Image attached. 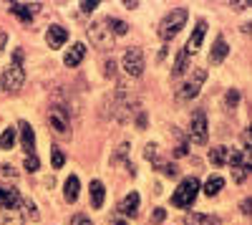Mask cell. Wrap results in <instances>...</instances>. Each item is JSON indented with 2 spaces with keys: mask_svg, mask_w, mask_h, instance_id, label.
I'll return each instance as SVG.
<instances>
[{
  "mask_svg": "<svg viewBox=\"0 0 252 225\" xmlns=\"http://www.w3.org/2000/svg\"><path fill=\"white\" fill-rule=\"evenodd\" d=\"M23 81H26V71H23V51L18 48V51L13 53L10 66H8L5 74H3L0 89H5V91H18L20 86H23Z\"/></svg>",
  "mask_w": 252,
  "mask_h": 225,
  "instance_id": "obj_1",
  "label": "cell"
},
{
  "mask_svg": "<svg viewBox=\"0 0 252 225\" xmlns=\"http://www.w3.org/2000/svg\"><path fill=\"white\" fill-rule=\"evenodd\" d=\"M187 18H189L187 8H172L169 13L161 18V23H159V38H161V40H172V38L184 28Z\"/></svg>",
  "mask_w": 252,
  "mask_h": 225,
  "instance_id": "obj_2",
  "label": "cell"
},
{
  "mask_svg": "<svg viewBox=\"0 0 252 225\" xmlns=\"http://www.w3.org/2000/svg\"><path fill=\"white\" fill-rule=\"evenodd\" d=\"M197 192H199V180H197V177L182 180L179 188H177L174 195H172V205H174V208H192L194 200H197Z\"/></svg>",
  "mask_w": 252,
  "mask_h": 225,
  "instance_id": "obj_3",
  "label": "cell"
},
{
  "mask_svg": "<svg viewBox=\"0 0 252 225\" xmlns=\"http://www.w3.org/2000/svg\"><path fill=\"white\" fill-rule=\"evenodd\" d=\"M207 81V69H194L192 71V76H189V81L177 91V99L179 101H189V99H194L197 94H199V89H202V84Z\"/></svg>",
  "mask_w": 252,
  "mask_h": 225,
  "instance_id": "obj_4",
  "label": "cell"
},
{
  "mask_svg": "<svg viewBox=\"0 0 252 225\" xmlns=\"http://www.w3.org/2000/svg\"><path fill=\"white\" fill-rule=\"evenodd\" d=\"M207 134H209L207 114H204V109H197V112L192 114V121H189V139H192L194 145H204Z\"/></svg>",
  "mask_w": 252,
  "mask_h": 225,
  "instance_id": "obj_5",
  "label": "cell"
},
{
  "mask_svg": "<svg viewBox=\"0 0 252 225\" xmlns=\"http://www.w3.org/2000/svg\"><path fill=\"white\" fill-rule=\"evenodd\" d=\"M124 71L129 76H141L144 74V51L141 48H129L124 53Z\"/></svg>",
  "mask_w": 252,
  "mask_h": 225,
  "instance_id": "obj_6",
  "label": "cell"
},
{
  "mask_svg": "<svg viewBox=\"0 0 252 225\" xmlns=\"http://www.w3.org/2000/svg\"><path fill=\"white\" fill-rule=\"evenodd\" d=\"M89 40L96 48H111V31L106 28V23H91L89 28Z\"/></svg>",
  "mask_w": 252,
  "mask_h": 225,
  "instance_id": "obj_7",
  "label": "cell"
},
{
  "mask_svg": "<svg viewBox=\"0 0 252 225\" xmlns=\"http://www.w3.org/2000/svg\"><path fill=\"white\" fill-rule=\"evenodd\" d=\"M48 124L53 127V132H56L58 137H68V134H71L68 116H66V112L58 109V107H53V109L48 112Z\"/></svg>",
  "mask_w": 252,
  "mask_h": 225,
  "instance_id": "obj_8",
  "label": "cell"
},
{
  "mask_svg": "<svg viewBox=\"0 0 252 225\" xmlns=\"http://www.w3.org/2000/svg\"><path fill=\"white\" fill-rule=\"evenodd\" d=\"M204 33H207V23H204V20H199V23L194 26V31H192V36H189V40H187V46H184V51H187L189 56L199 51V46H202V38H204Z\"/></svg>",
  "mask_w": 252,
  "mask_h": 225,
  "instance_id": "obj_9",
  "label": "cell"
},
{
  "mask_svg": "<svg viewBox=\"0 0 252 225\" xmlns=\"http://www.w3.org/2000/svg\"><path fill=\"white\" fill-rule=\"evenodd\" d=\"M8 8H10V13H13V15H18L20 20H23V23H31L33 15L38 13V8H40V5H38V3H31V5H28V3H10Z\"/></svg>",
  "mask_w": 252,
  "mask_h": 225,
  "instance_id": "obj_10",
  "label": "cell"
},
{
  "mask_svg": "<svg viewBox=\"0 0 252 225\" xmlns=\"http://www.w3.org/2000/svg\"><path fill=\"white\" fill-rule=\"evenodd\" d=\"M20 145H23L26 154H35V132L28 121H20Z\"/></svg>",
  "mask_w": 252,
  "mask_h": 225,
  "instance_id": "obj_11",
  "label": "cell"
},
{
  "mask_svg": "<svg viewBox=\"0 0 252 225\" xmlns=\"http://www.w3.org/2000/svg\"><path fill=\"white\" fill-rule=\"evenodd\" d=\"M20 205V195L15 188H3L0 185V210H15Z\"/></svg>",
  "mask_w": 252,
  "mask_h": 225,
  "instance_id": "obj_12",
  "label": "cell"
},
{
  "mask_svg": "<svg viewBox=\"0 0 252 225\" xmlns=\"http://www.w3.org/2000/svg\"><path fill=\"white\" fill-rule=\"evenodd\" d=\"M119 213L126 218H136L139 213V192H129L121 202H119Z\"/></svg>",
  "mask_w": 252,
  "mask_h": 225,
  "instance_id": "obj_13",
  "label": "cell"
},
{
  "mask_svg": "<svg viewBox=\"0 0 252 225\" xmlns=\"http://www.w3.org/2000/svg\"><path fill=\"white\" fill-rule=\"evenodd\" d=\"M83 56H86V46H83V43H73L66 51V56H63V64H66L68 69H76L81 61H83Z\"/></svg>",
  "mask_w": 252,
  "mask_h": 225,
  "instance_id": "obj_14",
  "label": "cell"
},
{
  "mask_svg": "<svg viewBox=\"0 0 252 225\" xmlns=\"http://www.w3.org/2000/svg\"><path fill=\"white\" fill-rule=\"evenodd\" d=\"M46 40H48V46H51V48H61V46L68 40V31H66V28H61V26H51L48 33H46Z\"/></svg>",
  "mask_w": 252,
  "mask_h": 225,
  "instance_id": "obj_15",
  "label": "cell"
},
{
  "mask_svg": "<svg viewBox=\"0 0 252 225\" xmlns=\"http://www.w3.org/2000/svg\"><path fill=\"white\" fill-rule=\"evenodd\" d=\"M229 53V46H227V40L222 38V36H217V40H215V46H212V53H209V64H222L224 61V56Z\"/></svg>",
  "mask_w": 252,
  "mask_h": 225,
  "instance_id": "obj_16",
  "label": "cell"
},
{
  "mask_svg": "<svg viewBox=\"0 0 252 225\" xmlns=\"http://www.w3.org/2000/svg\"><path fill=\"white\" fill-rule=\"evenodd\" d=\"M184 225H222L217 215H204V213H189L184 218Z\"/></svg>",
  "mask_w": 252,
  "mask_h": 225,
  "instance_id": "obj_17",
  "label": "cell"
},
{
  "mask_svg": "<svg viewBox=\"0 0 252 225\" xmlns=\"http://www.w3.org/2000/svg\"><path fill=\"white\" fill-rule=\"evenodd\" d=\"M78 192H81V180L76 175H71L66 180V185H63V197H66V202H76L78 200Z\"/></svg>",
  "mask_w": 252,
  "mask_h": 225,
  "instance_id": "obj_18",
  "label": "cell"
},
{
  "mask_svg": "<svg viewBox=\"0 0 252 225\" xmlns=\"http://www.w3.org/2000/svg\"><path fill=\"white\" fill-rule=\"evenodd\" d=\"M26 218L18 208L15 210H0V225H23Z\"/></svg>",
  "mask_w": 252,
  "mask_h": 225,
  "instance_id": "obj_19",
  "label": "cell"
},
{
  "mask_svg": "<svg viewBox=\"0 0 252 225\" xmlns=\"http://www.w3.org/2000/svg\"><path fill=\"white\" fill-rule=\"evenodd\" d=\"M103 195H106V190H103V182L94 180V182H91V205H94V210H101Z\"/></svg>",
  "mask_w": 252,
  "mask_h": 225,
  "instance_id": "obj_20",
  "label": "cell"
},
{
  "mask_svg": "<svg viewBox=\"0 0 252 225\" xmlns=\"http://www.w3.org/2000/svg\"><path fill=\"white\" fill-rule=\"evenodd\" d=\"M227 157H229V150L227 147H215V150H209V162L217 167L227 165Z\"/></svg>",
  "mask_w": 252,
  "mask_h": 225,
  "instance_id": "obj_21",
  "label": "cell"
},
{
  "mask_svg": "<svg viewBox=\"0 0 252 225\" xmlns=\"http://www.w3.org/2000/svg\"><path fill=\"white\" fill-rule=\"evenodd\" d=\"M227 162H229L235 170H237V167H250V159H247V154H245L242 150H232V152H229V157H227Z\"/></svg>",
  "mask_w": 252,
  "mask_h": 225,
  "instance_id": "obj_22",
  "label": "cell"
},
{
  "mask_svg": "<svg viewBox=\"0 0 252 225\" xmlns=\"http://www.w3.org/2000/svg\"><path fill=\"white\" fill-rule=\"evenodd\" d=\"M222 188H224V180H222V177H209V180L204 182V195H207V197H215Z\"/></svg>",
  "mask_w": 252,
  "mask_h": 225,
  "instance_id": "obj_23",
  "label": "cell"
},
{
  "mask_svg": "<svg viewBox=\"0 0 252 225\" xmlns=\"http://www.w3.org/2000/svg\"><path fill=\"white\" fill-rule=\"evenodd\" d=\"M187 69H189V53L182 48V51L177 53V58H174V71H172V74H174V76H182Z\"/></svg>",
  "mask_w": 252,
  "mask_h": 225,
  "instance_id": "obj_24",
  "label": "cell"
},
{
  "mask_svg": "<svg viewBox=\"0 0 252 225\" xmlns=\"http://www.w3.org/2000/svg\"><path fill=\"white\" fill-rule=\"evenodd\" d=\"M18 208H23L20 213H23V218H31V220H38V210H35V202L31 197H20V205Z\"/></svg>",
  "mask_w": 252,
  "mask_h": 225,
  "instance_id": "obj_25",
  "label": "cell"
},
{
  "mask_svg": "<svg viewBox=\"0 0 252 225\" xmlns=\"http://www.w3.org/2000/svg\"><path fill=\"white\" fill-rule=\"evenodd\" d=\"M15 137H18V129H13V127L3 129V134H0V150H10L15 145Z\"/></svg>",
  "mask_w": 252,
  "mask_h": 225,
  "instance_id": "obj_26",
  "label": "cell"
},
{
  "mask_svg": "<svg viewBox=\"0 0 252 225\" xmlns=\"http://www.w3.org/2000/svg\"><path fill=\"white\" fill-rule=\"evenodd\" d=\"M103 23H106V26H109V28H111V31H114L116 36H124L126 31H129V26H126L124 20H119V18H106V20H103Z\"/></svg>",
  "mask_w": 252,
  "mask_h": 225,
  "instance_id": "obj_27",
  "label": "cell"
},
{
  "mask_svg": "<svg viewBox=\"0 0 252 225\" xmlns=\"http://www.w3.org/2000/svg\"><path fill=\"white\" fill-rule=\"evenodd\" d=\"M23 167H26L28 172H38V170H40V159H38L35 154H26V162H23Z\"/></svg>",
  "mask_w": 252,
  "mask_h": 225,
  "instance_id": "obj_28",
  "label": "cell"
},
{
  "mask_svg": "<svg viewBox=\"0 0 252 225\" xmlns=\"http://www.w3.org/2000/svg\"><path fill=\"white\" fill-rule=\"evenodd\" d=\"M63 162H66L63 152H61L58 147H53V154H51V165H53V170H61V167H63Z\"/></svg>",
  "mask_w": 252,
  "mask_h": 225,
  "instance_id": "obj_29",
  "label": "cell"
},
{
  "mask_svg": "<svg viewBox=\"0 0 252 225\" xmlns=\"http://www.w3.org/2000/svg\"><path fill=\"white\" fill-rule=\"evenodd\" d=\"M154 165L159 167V172H164V175H169V177H174V175H177V167H174V165H169V162H161V159H157Z\"/></svg>",
  "mask_w": 252,
  "mask_h": 225,
  "instance_id": "obj_30",
  "label": "cell"
},
{
  "mask_svg": "<svg viewBox=\"0 0 252 225\" xmlns=\"http://www.w3.org/2000/svg\"><path fill=\"white\" fill-rule=\"evenodd\" d=\"M71 225H94V223H91V218H89V215L78 213V215H73V218H71Z\"/></svg>",
  "mask_w": 252,
  "mask_h": 225,
  "instance_id": "obj_31",
  "label": "cell"
},
{
  "mask_svg": "<svg viewBox=\"0 0 252 225\" xmlns=\"http://www.w3.org/2000/svg\"><path fill=\"white\" fill-rule=\"evenodd\" d=\"M98 8V0H83L81 3V13H94Z\"/></svg>",
  "mask_w": 252,
  "mask_h": 225,
  "instance_id": "obj_32",
  "label": "cell"
},
{
  "mask_svg": "<svg viewBox=\"0 0 252 225\" xmlns=\"http://www.w3.org/2000/svg\"><path fill=\"white\" fill-rule=\"evenodd\" d=\"M224 101H227V104L229 107H237V101H240V94L232 89V91H227V96H224Z\"/></svg>",
  "mask_w": 252,
  "mask_h": 225,
  "instance_id": "obj_33",
  "label": "cell"
},
{
  "mask_svg": "<svg viewBox=\"0 0 252 225\" xmlns=\"http://www.w3.org/2000/svg\"><path fill=\"white\" fill-rule=\"evenodd\" d=\"M144 157H146V159H152V162H157V159H159V157H157V145H149V147H146Z\"/></svg>",
  "mask_w": 252,
  "mask_h": 225,
  "instance_id": "obj_34",
  "label": "cell"
},
{
  "mask_svg": "<svg viewBox=\"0 0 252 225\" xmlns=\"http://www.w3.org/2000/svg\"><path fill=\"white\" fill-rule=\"evenodd\" d=\"M247 175H250V167H237V170H235V180H237V182H242Z\"/></svg>",
  "mask_w": 252,
  "mask_h": 225,
  "instance_id": "obj_35",
  "label": "cell"
},
{
  "mask_svg": "<svg viewBox=\"0 0 252 225\" xmlns=\"http://www.w3.org/2000/svg\"><path fill=\"white\" fill-rule=\"evenodd\" d=\"M0 175H3V177H15V170L10 165H3V167H0Z\"/></svg>",
  "mask_w": 252,
  "mask_h": 225,
  "instance_id": "obj_36",
  "label": "cell"
},
{
  "mask_svg": "<svg viewBox=\"0 0 252 225\" xmlns=\"http://www.w3.org/2000/svg\"><path fill=\"white\" fill-rule=\"evenodd\" d=\"M242 145H245V150H250V145H252V137H250V132H245V134H242ZM245 150H242V152H245Z\"/></svg>",
  "mask_w": 252,
  "mask_h": 225,
  "instance_id": "obj_37",
  "label": "cell"
},
{
  "mask_svg": "<svg viewBox=\"0 0 252 225\" xmlns=\"http://www.w3.org/2000/svg\"><path fill=\"white\" fill-rule=\"evenodd\" d=\"M250 210H252V200L247 197V200H242V213H245V215H250Z\"/></svg>",
  "mask_w": 252,
  "mask_h": 225,
  "instance_id": "obj_38",
  "label": "cell"
},
{
  "mask_svg": "<svg viewBox=\"0 0 252 225\" xmlns=\"http://www.w3.org/2000/svg\"><path fill=\"white\" fill-rule=\"evenodd\" d=\"M5 46H8V33H5V31H0V51H3Z\"/></svg>",
  "mask_w": 252,
  "mask_h": 225,
  "instance_id": "obj_39",
  "label": "cell"
},
{
  "mask_svg": "<svg viewBox=\"0 0 252 225\" xmlns=\"http://www.w3.org/2000/svg\"><path fill=\"white\" fill-rule=\"evenodd\" d=\"M126 8H139V0H124Z\"/></svg>",
  "mask_w": 252,
  "mask_h": 225,
  "instance_id": "obj_40",
  "label": "cell"
},
{
  "mask_svg": "<svg viewBox=\"0 0 252 225\" xmlns=\"http://www.w3.org/2000/svg\"><path fill=\"white\" fill-rule=\"evenodd\" d=\"M174 154H177V157H182V154H187V147H184V145H179V147L174 150Z\"/></svg>",
  "mask_w": 252,
  "mask_h": 225,
  "instance_id": "obj_41",
  "label": "cell"
},
{
  "mask_svg": "<svg viewBox=\"0 0 252 225\" xmlns=\"http://www.w3.org/2000/svg\"><path fill=\"white\" fill-rule=\"evenodd\" d=\"M154 220L159 223V220H164V210L161 208H157V213H154Z\"/></svg>",
  "mask_w": 252,
  "mask_h": 225,
  "instance_id": "obj_42",
  "label": "cell"
},
{
  "mask_svg": "<svg viewBox=\"0 0 252 225\" xmlns=\"http://www.w3.org/2000/svg\"><path fill=\"white\" fill-rule=\"evenodd\" d=\"M114 69H116V66L109 61V64H106V76H114Z\"/></svg>",
  "mask_w": 252,
  "mask_h": 225,
  "instance_id": "obj_43",
  "label": "cell"
},
{
  "mask_svg": "<svg viewBox=\"0 0 252 225\" xmlns=\"http://www.w3.org/2000/svg\"><path fill=\"white\" fill-rule=\"evenodd\" d=\"M247 5H250V3H232V8H235V10H245Z\"/></svg>",
  "mask_w": 252,
  "mask_h": 225,
  "instance_id": "obj_44",
  "label": "cell"
}]
</instances>
